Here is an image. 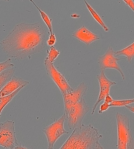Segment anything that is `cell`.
<instances>
[{
	"label": "cell",
	"mask_w": 134,
	"mask_h": 149,
	"mask_svg": "<svg viewBox=\"0 0 134 149\" xmlns=\"http://www.w3.org/2000/svg\"><path fill=\"white\" fill-rule=\"evenodd\" d=\"M115 55L116 57L121 55H124L126 56L127 62L131 63L133 59L134 56V42L127 47L120 50L115 52Z\"/></svg>",
	"instance_id": "obj_13"
},
{
	"label": "cell",
	"mask_w": 134,
	"mask_h": 149,
	"mask_svg": "<svg viewBox=\"0 0 134 149\" xmlns=\"http://www.w3.org/2000/svg\"><path fill=\"white\" fill-rule=\"evenodd\" d=\"M40 22L15 25L8 35L0 42L2 51L8 58L22 60L39 53L46 47L47 34Z\"/></svg>",
	"instance_id": "obj_1"
},
{
	"label": "cell",
	"mask_w": 134,
	"mask_h": 149,
	"mask_svg": "<svg viewBox=\"0 0 134 149\" xmlns=\"http://www.w3.org/2000/svg\"><path fill=\"white\" fill-rule=\"evenodd\" d=\"M71 17L73 18H79L80 17V15L74 13V14H72L71 15Z\"/></svg>",
	"instance_id": "obj_26"
},
{
	"label": "cell",
	"mask_w": 134,
	"mask_h": 149,
	"mask_svg": "<svg viewBox=\"0 0 134 149\" xmlns=\"http://www.w3.org/2000/svg\"><path fill=\"white\" fill-rule=\"evenodd\" d=\"M11 60L12 59L8 58V59L6 61L0 63V73L6 70L11 68H14V65L11 63L12 61Z\"/></svg>",
	"instance_id": "obj_20"
},
{
	"label": "cell",
	"mask_w": 134,
	"mask_h": 149,
	"mask_svg": "<svg viewBox=\"0 0 134 149\" xmlns=\"http://www.w3.org/2000/svg\"><path fill=\"white\" fill-rule=\"evenodd\" d=\"M118 58L115 55V51L111 46H109L106 53L98 58V63L100 70L105 71L107 68H112L117 70L120 73L123 80L125 79V75L117 62L120 60L126 59Z\"/></svg>",
	"instance_id": "obj_8"
},
{
	"label": "cell",
	"mask_w": 134,
	"mask_h": 149,
	"mask_svg": "<svg viewBox=\"0 0 134 149\" xmlns=\"http://www.w3.org/2000/svg\"><path fill=\"white\" fill-rule=\"evenodd\" d=\"M14 121L7 120L0 123V146L5 149H17L19 145Z\"/></svg>",
	"instance_id": "obj_6"
},
{
	"label": "cell",
	"mask_w": 134,
	"mask_h": 149,
	"mask_svg": "<svg viewBox=\"0 0 134 149\" xmlns=\"http://www.w3.org/2000/svg\"><path fill=\"white\" fill-rule=\"evenodd\" d=\"M90 110V108L84 98L71 107L68 111L65 113L68 129L73 130L81 126L84 117Z\"/></svg>",
	"instance_id": "obj_4"
},
{
	"label": "cell",
	"mask_w": 134,
	"mask_h": 149,
	"mask_svg": "<svg viewBox=\"0 0 134 149\" xmlns=\"http://www.w3.org/2000/svg\"><path fill=\"white\" fill-rule=\"evenodd\" d=\"M35 6V7L38 10L41 16V17L42 19L44 20V22H45V24L47 26L48 28V29L49 31L48 33H53L52 30V19L50 18L48 15H47L44 11H42L39 8V7L35 4V3L33 4Z\"/></svg>",
	"instance_id": "obj_17"
},
{
	"label": "cell",
	"mask_w": 134,
	"mask_h": 149,
	"mask_svg": "<svg viewBox=\"0 0 134 149\" xmlns=\"http://www.w3.org/2000/svg\"><path fill=\"white\" fill-rule=\"evenodd\" d=\"M118 130V149H134V141L128 117L117 112L115 114Z\"/></svg>",
	"instance_id": "obj_3"
},
{
	"label": "cell",
	"mask_w": 134,
	"mask_h": 149,
	"mask_svg": "<svg viewBox=\"0 0 134 149\" xmlns=\"http://www.w3.org/2000/svg\"><path fill=\"white\" fill-rule=\"evenodd\" d=\"M88 87L84 82H82L76 88L73 89L70 94L62 95L64 100V111L66 113L73 106L80 101L86 95Z\"/></svg>",
	"instance_id": "obj_9"
},
{
	"label": "cell",
	"mask_w": 134,
	"mask_h": 149,
	"mask_svg": "<svg viewBox=\"0 0 134 149\" xmlns=\"http://www.w3.org/2000/svg\"><path fill=\"white\" fill-rule=\"evenodd\" d=\"M103 137L98 130L91 124H82L79 127L73 130L61 149H104L99 142Z\"/></svg>",
	"instance_id": "obj_2"
},
{
	"label": "cell",
	"mask_w": 134,
	"mask_h": 149,
	"mask_svg": "<svg viewBox=\"0 0 134 149\" xmlns=\"http://www.w3.org/2000/svg\"><path fill=\"white\" fill-rule=\"evenodd\" d=\"M129 111H131L132 113H134V107L133 105H131L130 104H127V105H125L124 106Z\"/></svg>",
	"instance_id": "obj_25"
},
{
	"label": "cell",
	"mask_w": 134,
	"mask_h": 149,
	"mask_svg": "<svg viewBox=\"0 0 134 149\" xmlns=\"http://www.w3.org/2000/svg\"><path fill=\"white\" fill-rule=\"evenodd\" d=\"M134 102V99L124 100H113L111 103H109L111 107H124L127 104H131Z\"/></svg>",
	"instance_id": "obj_19"
},
{
	"label": "cell",
	"mask_w": 134,
	"mask_h": 149,
	"mask_svg": "<svg viewBox=\"0 0 134 149\" xmlns=\"http://www.w3.org/2000/svg\"><path fill=\"white\" fill-rule=\"evenodd\" d=\"M113 100V99L110 95L109 94H108L106 95L104 101V102H107V103H111Z\"/></svg>",
	"instance_id": "obj_24"
},
{
	"label": "cell",
	"mask_w": 134,
	"mask_h": 149,
	"mask_svg": "<svg viewBox=\"0 0 134 149\" xmlns=\"http://www.w3.org/2000/svg\"><path fill=\"white\" fill-rule=\"evenodd\" d=\"M47 74L56 83L62 95L70 94L73 88L68 84L64 75L57 71L54 64L45 58L44 62Z\"/></svg>",
	"instance_id": "obj_7"
},
{
	"label": "cell",
	"mask_w": 134,
	"mask_h": 149,
	"mask_svg": "<svg viewBox=\"0 0 134 149\" xmlns=\"http://www.w3.org/2000/svg\"><path fill=\"white\" fill-rule=\"evenodd\" d=\"M109 107H110L109 106V103L104 102V103L100 105V109L98 111V113L102 114L103 112L107 111Z\"/></svg>",
	"instance_id": "obj_22"
},
{
	"label": "cell",
	"mask_w": 134,
	"mask_h": 149,
	"mask_svg": "<svg viewBox=\"0 0 134 149\" xmlns=\"http://www.w3.org/2000/svg\"><path fill=\"white\" fill-rule=\"evenodd\" d=\"M96 78L99 82L100 91L97 100L93 106L91 115L94 114L95 110L99 103L104 100L106 95L109 94L111 87L112 86L117 84L116 82L113 81L107 78L105 74V71L103 70H100V74H97Z\"/></svg>",
	"instance_id": "obj_10"
},
{
	"label": "cell",
	"mask_w": 134,
	"mask_h": 149,
	"mask_svg": "<svg viewBox=\"0 0 134 149\" xmlns=\"http://www.w3.org/2000/svg\"><path fill=\"white\" fill-rule=\"evenodd\" d=\"M25 86H22L19 88L17 90L14 91L12 94L6 95V96L0 97V117H1L2 111L4 108L13 100V99L18 94L19 92L21 91V90Z\"/></svg>",
	"instance_id": "obj_14"
},
{
	"label": "cell",
	"mask_w": 134,
	"mask_h": 149,
	"mask_svg": "<svg viewBox=\"0 0 134 149\" xmlns=\"http://www.w3.org/2000/svg\"><path fill=\"white\" fill-rule=\"evenodd\" d=\"M47 56L46 58L51 62L54 63L57 56L60 54V52L59 50H57L56 47L54 46H51L50 50H47Z\"/></svg>",
	"instance_id": "obj_18"
},
{
	"label": "cell",
	"mask_w": 134,
	"mask_h": 149,
	"mask_svg": "<svg viewBox=\"0 0 134 149\" xmlns=\"http://www.w3.org/2000/svg\"><path fill=\"white\" fill-rule=\"evenodd\" d=\"M66 118V114L64 113L60 118L55 120L52 124L44 127L42 129V132L45 133L47 138L48 149H53L55 143L62 135L69 133L64 128Z\"/></svg>",
	"instance_id": "obj_5"
},
{
	"label": "cell",
	"mask_w": 134,
	"mask_h": 149,
	"mask_svg": "<svg viewBox=\"0 0 134 149\" xmlns=\"http://www.w3.org/2000/svg\"><path fill=\"white\" fill-rule=\"evenodd\" d=\"M49 38L46 41V44L49 46H53L56 43V39L54 33H48Z\"/></svg>",
	"instance_id": "obj_21"
},
{
	"label": "cell",
	"mask_w": 134,
	"mask_h": 149,
	"mask_svg": "<svg viewBox=\"0 0 134 149\" xmlns=\"http://www.w3.org/2000/svg\"><path fill=\"white\" fill-rule=\"evenodd\" d=\"M133 11H134V3L133 0H123Z\"/></svg>",
	"instance_id": "obj_23"
},
{
	"label": "cell",
	"mask_w": 134,
	"mask_h": 149,
	"mask_svg": "<svg viewBox=\"0 0 134 149\" xmlns=\"http://www.w3.org/2000/svg\"><path fill=\"white\" fill-rule=\"evenodd\" d=\"M29 84L28 81L14 75L0 91V97L10 95L20 87L22 86H26Z\"/></svg>",
	"instance_id": "obj_11"
},
{
	"label": "cell",
	"mask_w": 134,
	"mask_h": 149,
	"mask_svg": "<svg viewBox=\"0 0 134 149\" xmlns=\"http://www.w3.org/2000/svg\"><path fill=\"white\" fill-rule=\"evenodd\" d=\"M30 1L31 2V3H32L33 4H34V3H35V2L34 1H33V0H30Z\"/></svg>",
	"instance_id": "obj_27"
},
{
	"label": "cell",
	"mask_w": 134,
	"mask_h": 149,
	"mask_svg": "<svg viewBox=\"0 0 134 149\" xmlns=\"http://www.w3.org/2000/svg\"><path fill=\"white\" fill-rule=\"evenodd\" d=\"M84 1L85 5L87 6V8H88L89 12H90V14L92 15L94 18L96 20L97 23L100 24L105 31L106 32H108L109 30V29L106 26V24L103 22L99 15L97 14V12L93 9V8L90 6V5L87 3L86 0H84Z\"/></svg>",
	"instance_id": "obj_16"
},
{
	"label": "cell",
	"mask_w": 134,
	"mask_h": 149,
	"mask_svg": "<svg viewBox=\"0 0 134 149\" xmlns=\"http://www.w3.org/2000/svg\"><path fill=\"white\" fill-rule=\"evenodd\" d=\"M0 1H9L10 0H0Z\"/></svg>",
	"instance_id": "obj_28"
},
{
	"label": "cell",
	"mask_w": 134,
	"mask_h": 149,
	"mask_svg": "<svg viewBox=\"0 0 134 149\" xmlns=\"http://www.w3.org/2000/svg\"><path fill=\"white\" fill-rule=\"evenodd\" d=\"M15 72L14 68H11L6 70L0 73V91L14 75Z\"/></svg>",
	"instance_id": "obj_15"
},
{
	"label": "cell",
	"mask_w": 134,
	"mask_h": 149,
	"mask_svg": "<svg viewBox=\"0 0 134 149\" xmlns=\"http://www.w3.org/2000/svg\"><path fill=\"white\" fill-rule=\"evenodd\" d=\"M72 36L85 43L88 46L93 42L99 39L98 35L90 31L84 25L76 30L72 34Z\"/></svg>",
	"instance_id": "obj_12"
}]
</instances>
